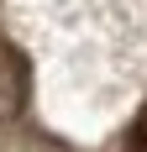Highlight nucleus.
I'll list each match as a JSON object with an SVG mask.
<instances>
[{"mask_svg":"<svg viewBox=\"0 0 147 152\" xmlns=\"http://www.w3.org/2000/svg\"><path fill=\"white\" fill-rule=\"evenodd\" d=\"M0 152H63L58 142L37 137V131H16V126H0Z\"/></svg>","mask_w":147,"mask_h":152,"instance_id":"f03ea898","label":"nucleus"},{"mask_svg":"<svg viewBox=\"0 0 147 152\" xmlns=\"http://www.w3.org/2000/svg\"><path fill=\"white\" fill-rule=\"evenodd\" d=\"M21 100H26V63H21L11 47L0 42V126L16 121Z\"/></svg>","mask_w":147,"mask_h":152,"instance_id":"f257e3e1","label":"nucleus"},{"mask_svg":"<svg viewBox=\"0 0 147 152\" xmlns=\"http://www.w3.org/2000/svg\"><path fill=\"white\" fill-rule=\"evenodd\" d=\"M126 152H147V110L137 115V126H132V142H126Z\"/></svg>","mask_w":147,"mask_h":152,"instance_id":"7ed1b4c3","label":"nucleus"}]
</instances>
